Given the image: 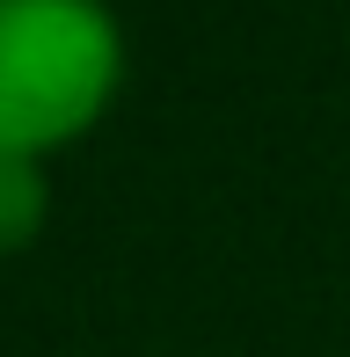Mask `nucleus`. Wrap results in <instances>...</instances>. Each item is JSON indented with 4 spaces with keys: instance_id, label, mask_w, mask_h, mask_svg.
<instances>
[{
    "instance_id": "1",
    "label": "nucleus",
    "mask_w": 350,
    "mask_h": 357,
    "mask_svg": "<svg viewBox=\"0 0 350 357\" xmlns=\"http://www.w3.org/2000/svg\"><path fill=\"white\" fill-rule=\"evenodd\" d=\"M124 88V29L102 0H0V153L52 160Z\"/></svg>"
},
{
    "instance_id": "2",
    "label": "nucleus",
    "mask_w": 350,
    "mask_h": 357,
    "mask_svg": "<svg viewBox=\"0 0 350 357\" xmlns=\"http://www.w3.org/2000/svg\"><path fill=\"white\" fill-rule=\"evenodd\" d=\"M52 219V183H44V160L29 153H0V255H22L29 241Z\"/></svg>"
}]
</instances>
